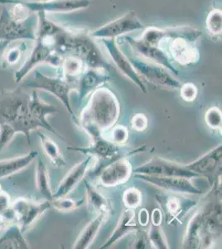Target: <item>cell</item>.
I'll use <instances>...</instances> for the list:
<instances>
[{
    "mask_svg": "<svg viewBox=\"0 0 222 249\" xmlns=\"http://www.w3.org/2000/svg\"><path fill=\"white\" fill-rule=\"evenodd\" d=\"M62 39L59 53L62 57L68 54L82 60L88 68L110 71L111 66L102 55L98 46L91 39L90 35L67 30Z\"/></svg>",
    "mask_w": 222,
    "mask_h": 249,
    "instance_id": "277c9868",
    "label": "cell"
},
{
    "mask_svg": "<svg viewBox=\"0 0 222 249\" xmlns=\"http://www.w3.org/2000/svg\"><path fill=\"white\" fill-rule=\"evenodd\" d=\"M162 210L159 209H155L153 210L152 215H151V224H156V225H161L162 220H163V213Z\"/></svg>",
    "mask_w": 222,
    "mask_h": 249,
    "instance_id": "60d3db41",
    "label": "cell"
},
{
    "mask_svg": "<svg viewBox=\"0 0 222 249\" xmlns=\"http://www.w3.org/2000/svg\"><path fill=\"white\" fill-rule=\"evenodd\" d=\"M166 40H169L168 51L172 60L178 64L190 66L199 62V51L194 41L183 37H173L163 41Z\"/></svg>",
    "mask_w": 222,
    "mask_h": 249,
    "instance_id": "d6986e66",
    "label": "cell"
},
{
    "mask_svg": "<svg viewBox=\"0 0 222 249\" xmlns=\"http://www.w3.org/2000/svg\"><path fill=\"white\" fill-rule=\"evenodd\" d=\"M85 187L86 190V198L88 204L97 213H104L109 216L112 212V207L108 198L99 192L92 184L84 179Z\"/></svg>",
    "mask_w": 222,
    "mask_h": 249,
    "instance_id": "83f0119b",
    "label": "cell"
},
{
    "mask_svg": "<svg viewBox=\"0 0 222 249\" xmlns=\"http://www.w3.org/2000/svg\"><path fill=\"white\" fill-rule=\"evenodd\" d=\"M37 136L39 137L42 150L48 158L50 159L52 165L56 168L65 167L68 163L61 153L56 142H54L50 137L46 136L45 134L41 133L39 130L37 131Z\"/></svg>",
    "mask_w": 222,
    "mask_h": 249,
    "instance_id": "f546056e",
    "label": "cell"
},
{
    "mask_svg": "<svg viewBox=\"0 0 222 249\" xmlns=\"http://www.w3.org/2000/svg\"><path fill=\"white\" fill-rule=\"evenodd\" d=\"M84 202L85 199L74 200L72 198L62 197V198H53L50 203H51V206L55 210L61 212H68L82 206V204H84Z\"/></svg>",
    "mask_w": 222,
    "mask_h": 249,
    "instance_id": "e575fe53",
    "label": "cell"
},
{
    "mask_svg": "<svg viewBox=\"0 0 222 249\" xmlns=\"http://www.w3.org/2000/svg\"><path fill=\"white\" fill-rule=\"evenodd\" d=\"M30 96L22 88L0 91V124H8L16 133L25 136L31 144L30 133L37 130L29 113Z\"/></svg>",
    "mask_w": 222,
    "mask_h": 249,
    "instance_id": "3957f363",
    "label": "cell"
},
{
    "mask_svg": "<svg viewBox=\"0 0 222 249\" xmlns=\"http://www.w3.org/2000/svg\"><path fill=\"white\" fill-rule=\"evenodd\" d=\"M26 9L33 13H70L89 8L90 0H47V1H30L17 0Z\"/></svg>",
    "mask_w": 222,
    "mask_h": 249,
    "instance_id": "9a60e30c",
    "label": "cell"
},
{
    "mask_svg": "<svg viewBox=\"0 0 222 249\" xmlns=\"http://www.w3.org/2000/svg\"><path fill=\"white\" fill-rule=\"evenodd\" d=\"M135 219V210L131 209L124 210L119 219L116 229L113 231L112 234L110 235V238H108V240L100 249H109L126 235L133 232H137L140 230V227L138 226Z\"/></svg>",
    "mask_w": 222,
    "mask_h": 249,
    "instance_id": "603a6c76",
    "label": "cell"
},
{
    "mask_svg": "<svg viewBox=\"0 0 222 249\" xmlns=\"http://www.w3.org/2000/svg\"><path fill=\"white\" fill-rule=\"evenodd\" d=\"M120 116V104L115 93L109 88H98L82 110L80 124L85 132L96 130L102 133L111 129Z\"/></svg>",
    "mask_w": 222,
    "mask_h": 249,
    "instance_id": "6da1fadb",
    "label": "cell"
},
{
    "mask_svg": "<svg viewBox=\"0 0 222 249\" xmlns=\"http://www.w3.org/2000/svg\"><path fill=\"white\" fill-rule=\"evenodd\" d=\"M30 53L17 71H14V81L19 83L37 66L47 63L53 68H61L63 57L56 53L51 36H37Z\"/></svg>",
    "mask_w": 222,
    "mask_h": 249,
    "instance_id": "5b68a950",
    "label": "cell"
},
{
    "mask_svg": "<svg viewBox=\"0 0 222 249\" xmlns=\"http://www.w3.org/2000/svg\"><path fill=\"white\" fill-rule=\"evenodd\" d=\"M149 215L148 210L145 209H142L139 211V214H138V222L142 226H146L147 224H149Z\"/></svg>",
    "mask_w": 222,
    "mask_h": 249,
    "instance_id": "b9f144b4",
    "label": "cell"
},
{
    "mask_svg": "<svg viewBox=\"0 0 222 249\" xmlns=\"http://www.w3.org/2000/svg\"><path fill=\"white\" fill-rule=\"evenodd\" d=\"M122 200L127 209L135 210L142 203V194L135 187H130L124 190L122 196Z\"/></svg>",
    "mask_w": 222,
    "mask_h": 249,
    "instance_id": "d590c367",
    "label": "cell"
},
{
    "mask_svg": "<svg viewBox=\"0 0 222 249\" xmlns=\"http://www.w3.org/2000/svg\"><path fill=\"white\" fill-rule=\"evenodd\" d=\"M155 198L165 214L167 224L171 225L177 223L182 224L181 219L197 204V200L171 194H157Z\"/></svg>",
    "mask_w": 222,
    "mask_h": 249,
    "instance_id": "ba28073f",
    "label": "cell"
},
{
    "mask_svg": "<svg viewBox=\"0 0 222 249\" xmlns=\"http://www.w3.org/2000/svg\"><path fill=\"white\" fill-rule=\"evenodd\" d=\"M222 145L211 149L208 152L189 164H183L184 167L197 176H203L213 182L222 172Z\"/></svg>",
    "mask_w": 222,
    "mask_h": 249,
    "instance_id": "4fadbf2b",
    "label": "cell"
},
{
    "mask_svg": "<svg viewBox=\"0 0 222 249\" xmlns=\"http://www.w3.org/2000/svg\"><path fill=\"white\" fill-rule=\"evenodd\" d=\"M30 1H38V0H30Z\"/></svg>",
    "mask_w": 222,
    "mask_h": 249,
    "instance_id": "ee69618b",
    "label": "cell"
},
{
    "mask_svg": "<svg viewBox=\"0 0 222 249\" xmlns=\"http://www.w3.org/2000/svg\"><path fill=\"white\" fill-rule=\"evenodd\" d=\"M102 40L116 67L122 71L124 76H126L130 81H132L138 86L141 91L144 93H146L148 91L143 82V78L137 73L128 57L120 49L118 44L116 43V38H104Z\"/></svg>",
    "mask_w": 222,
    "mask_h": 249,
    "instance_id": "ffe728a7",
    "label": "cell"
},
{
    "mask_svg": "<svg viewBox=\"0 0 222 249\" xmlns=\"http://www.w3.org/2000/svg\"><path fill=\"white\" fill-rule=\"evenodd\" d=\"M129 140V130L124 125H116L113 128L112 132L110 134V141L115 144H120L126 143Z\"/></svg>",
    "mask_w": 222,
    "mask_h": 249,
    "instance_id": "74e56055",
    "label": "cell"
},
{
    "mask_svg": "<svg viewBox=\"0 0 222 249\" xmlns=\"http://www.w3.org/2000/svg\"><path fill=\"white\" fill-rule=\"evenodd\" d=\"M84 67L85 66L82 62V60L74 56L68 55L67 57H63L61 65L63 73L62 77H65L68 82H71V80L81 76V74L85 71Z\"/></svg>",
    "mask_w": 222,
    "mask_h": 249,
    "instance_id": "4dcf8cb0",
    "label": "cell"
},
{
    "mask_svg": "<svg viewBox=\"0 0 222 249\" xmlns=\"http://www.w3.org/2000/svg\"><path fill=\"white\" fill-rule=\"evenodd\" d=\"M205 124L209 127L217 130L222 127V110L217 107L209 108L205 115Z\"/></svg>",
    "mask_w": 222,
    "mask_h": 249,
    "instance_id": "8d00e7d4",
    "label": "cell"
},
{
    "mask_svg": "<svg viewBox=\"0 0 222 249\" xmlns=\"http://www.w3.org/2000/svg\"><path fill=\"white\" fill-rule=\"evenodd\" d=\"M92 142L86 147L68 146V150L76 151L85 156H91L96 160H110L122 158V150L118 144L113 143L110 140L105 139L102 133H93L90 135Z\"/></svg>",
    "mask_w": 222,
    "mask_h": 249,
    "instance_id": "5bb4252c",
    "label": "cell"
},
{
    "mask_svg": "<svg viewBox=\"0 0 222 249\" xmlns=\"http://www.w3.org/2000/svg\"><path fill=\"white\" fill-rule=\"evenodd\" d=\"M149 124L148 117L144 114L138 113L133 116L131 120V127L133 130L138 132H142L146 130Z\"/></svg>",
    "mask_w": 222,
    "mask_h": 249,
    "instance_id": "ab89813d",
    "label": "cell"
},
{
    "mask_svg": "<svg viewBox=\"0 0 222 249\" xmlns=\"http://www.w3.org/2000/svg\"><path fill=\"white\" fill-rule=\"evenodd\" d=\"M42 1H47V0H42Z\"/></svg>",
    "mask_w": 222,
    "mask_h": 249,
    "instance_id": "f6af8a7d",
    "label": "cell"
},
{
    "mask_svg": "<svg viewBox=\"0 0 222 249\" xmlns=\"http://www.w3.org/2000/svg\"><path fill=\"white\" fill-rule=\"evenodd\" d=\"M15 213V219L23 233L29 230L38 218L51 209V203L48 200L34 202L24 198H17L11 204Z\"/></svg>",
    "mask_w": 222,
    "mask_h": 249,
    "instance_id": "9c48e42d",
    "label": "cell"
},
{
    "mask_svg": "<svg viewBox=\"0 0 222 249\" xmlns=\"http://www.w3.org/2000/svg\"><path fill=\"white\" fill-rule=\"evenodd\" d=\"M110 80L107 71L92 68L85 69L79 78V100L82 101L91 91H95Z\"/></svg>",
    "mask_w": 222,
    "mask_h": 249,
    "instance_id": "7402d4cb",
    "label": "cell"
},
{
    "mask_svg": "<svg viewBox=\"0 0 222 249\" xmlns=\"http://www.w3.org/2000/svg\"><path fill=\"white\" fill-rule=\"evenodd\" d=\"M57 112H59V110L56 109L55 106L48 104L40 97L38 90L33 91L29 100V113L32 120L34 121L35 124H37L38 129L40 128L45 129L54 135H56L60 139L66 142L64 138L59 135V133H57V131L54 129L53 126H51V124L47 119L48 116Z\"/></svg>",
    "mask_w": 222,
    "mask_h": 249,
    "instance_id": "ac0fdd59",
    "label": "cell"
},
{
    "mask_svg": "<svg viewBox=\"0 0 222 249\" xmlns=\"http://www.w3.org/2000/svg\"><path fill=\"white\" fill-rule=\"evenodd\" d=\"M25 42L27 41H20V43L15 46H10L12 43L9 44V48L6 49L3 57L4 62L8 65H16L17 62H19L22 55L26 50L27 45H26Z\"/></svg>",
    "mask_w": 222,
    "mask_h": 249,
    "instance_id": "d6a6232c",
    "label": "cell"
},
{
    "mask_svg": "<svg viewBox=\"0 0 222 249\" xmlns=\"http://www.w3.org/2000/svg\"><path fill=\"white\" fill-rule=\"evenodd\" d=\"M10 42L9 41H3V40H0V60L2 59L3 57V54L5 53L6 49L9 48Z\"/></svg>",
    "mask_w": 222,
    "mask_h": 249,
    "instance_id": "7bdbcfd3",
    "label": "cell"
},
{
    "mask_svg": "<svg viewBox=\"0 0 222 249\" xmlns=\"http://www.w3.org/2000/svg\"><path fill=\"white\" fill-rule=\"evenodd\" d=\"M23 85L33 90H42L52 94L60 102H62L70 116L75 121H77L70 102V92L73 90L74 87L71 82H68L65 77H49L35 70L33 78L23 82Z\"/></svg>",
    "mask_w": 222,
    "mask_h": 249,
    "instance_id": "8992f818",
    "label": "cell"
},
{
    "mask_svg": "<svg viewBox=\"0 0 222 249\" xmlns=\"http://www.w3.org/2000/svg\"><path fill=\"white\" fill-rule=\"evenodd\" d=\"M124 39L129 43L134 53H136L138 57H142L145 60H149L155 64L162 66L166 69H169L175 75H178L179 71L174 68L171 62V58L169 57L166 51L158 46L151 45L145 43L139 38H134L132 37H124Z\"/></svg>",
    "mask_w": 222,
    "mask_h": 249,
    "instance_id": "e0dca14e",
    "label": "cell"
},
{
    "mask_svg": "<svg viewBox=\"0 0 222 249\" xmlns=\"http://www.w3.org/2000/svg\"><path fill=\"white\" fill-rule=\"evenodd\" d=\"M147 237L149 240V245L153 249H170L168 239L164 234L160 225L150 224L149 230L147 232Z\"/></svg>",
    "mask_w": 222,
    "mask_h": 249,
    "instance_id": "1f68e13d",
    "label": "cell"
},
{
    "mask_svg": "<svg viewBox=\"0 0 222 249\" xmlns=\"http://www.w3.org/2000/svg\"><path fill=\"white\" fill-rule=\"evenodd\" d=\"M36 186L40 195L45 200L51 201L53 199V191L51 190L49 178V171L45 163L38 159L36 164Z\"/></svg>",
    "mask_w": 222,
    "mask_h": 249,
    "instance_id": "f1b7e54d",
    "label": "cell"
},
{
    "mask_svg": "<svg viewBox=\"0 0 222 249\" xmlns=\"http://www.w3.org/2000/svg\"><path fill=\"white\" fill-rule=\"evenodd\" d=\"M38 156L37 150H31L23 156L0 160V178H7L24 170Z\"/></svg>",
    "mask_w": 222,
    "mask_h": 249,
    "instance_id": "cb8c5ba5",
    "label": "cell"
},
{
    "mask_svg": "<svg viewBox=\"0 0 222 249\" xmlns=\"http://www.w3.org/2000/svg\"><path fill=\"white\" fill-rule=\"evenodd\" d=\"M133 68L142 78L146 79L153 84L169 89H179L180 82L171 77L166 71V68L155 63L147 62L140 58L127 57Z\"/></svg>",
    "mask_w": 222,
    "mask_h": 249,
    "instance_id": "52a82bcc",
    "label": "cell"
},
{
    "mask_svg": "<svg viewBox=\"0 0 222 249\" xmlns=\"http://www.w3.org/2000/svg\"><path fill=\"white\" fill-rule=\"evenodd\" d=\"M180 96L185 102H194L197 98V94H198V89L197 86L191 83V82H188L181 86L180 88Z\"/></svg>",
    "mask_w": 222,
    "mask_h": 249,
    "instance_id": "f35d334b",
    "label": "cell"
},
{
    "mask_svg": "<svg viewBox=\"0 0 222 249\" xmlns=\"http://www.w3.org/2000/svg\"><path fill=\"white\" fill-rule=\"evenodd\" d=\"M5 5L0 11V40L34 41L37 36V15L17 0H0Z\"/></svg>",
    "mask_w": 222,
    "mask_h": 249,
    "instance_id": "7a4b0ae2",
    "label": "cell"
},
{
    "mask_svg": "<svg viewBox=\"0 0 222 249\" xmlns=\"http://www.w3.org/2000/svg\"><path fill=\"white\" fill-rule=\"evenodd\" d=\"M135 174L147 176H172L192 178L199 177L197 174L186 169L183 164L170 161L169 160L158 156L154 157L150 160L133 170Z\"/></svg>",
    "mask_w": 222,
    "mask_h": 249,
    "instance_id": "30bf717a",
    "label": "cell"
},
{
    "mask_svg": "<svg viewBox=\"0 0 222 249\" xmlns=\"http://www.w3.org/2000/svg\"><path fill=\"white\" fill-rule=\"evenodd\" d=\"M30 246L26 241L19 225L13 224L0 237V249H29Z\"/></svg>",
    "mask_w": 222,
    "mask_h": 249,
    "instance_id": "4316f807",
    "label": "cell"
},
{
    "mask_svg": "<svg viewBox=\"0 0 222 249\" xmlns=\"http://www.w3.org/2000/svg\"><path fill=\"white\" fill-rule=\"evenodd\" d=\"M135 177L168 192L195 196H200L203 194L202 190L192 184L191 178L172 176H147L140 174H135Z\"/></svg>",
    "mask_w": 222,
    "mask_h": 249,
    "instance_id": "7c38bea8",
    "label": "cell"
},
{
    "mask_svg": "<svg viewBox=\"0 0 222 249\" xmlns=\"http://www.w3.org/2000/svg\"><path fill=\"white\" fill-rule=\"evenodd\" d=\"M143 29V24L138 20L136 13L133 10L127 12L117 19L100 27L95 31L91 32L90 36L94 38H116L124 34Z\"/></svg>",
    "mask_w": 222,
    "mask_h": 249,
    "instance_id": "8fae6325",
    "label": "cell"
},
{
    "mask_svg": "<svg viewBox=\"0 0 222 249\" xmlns=\"http://www.w3.org/2000/svg\"><path fill=\"white\" fill-rule=\"evenodd\" d=\"M202 219L201 211L195 213L191 217L183 238V249H201Z\"/></svg>",
    "mask_w": 222,
    "mask_h": 249,
    "instance_id": "484cf974",
    "label": "cell"
},
{
    "mask_svg": "<svg viewBox=\"0 0 222 249\" xmlns=\"http://www.w3.org/2000/svg\"><path fill=\"white\" fill-rule=\"evenodd\" d=\"M222 10L214 9L209 13L206 17V28L209 33L214 36L222 35Z\"/></svg>",
    "mask_w": 222,
    "mask_h": 249,
    "instance_id": "836d02e7",
    "label": "cell"
},
{
    "mask_svg": "<svg viewBox=\"0 0 222 249\" xmlns=\"http://www.w3.org/2000/svg\"><path fill=\"white\" fill-rule=\"evenodd\" d=\"M108 215L104 213H97L95 218L91 219L90 223L87 224L82 230L76 243L74 244L72 249H86L90 248L94 240L96 239L102 225L104 223Z\"/></svg>",
    "mask_w": 222,
    "mask_h": 249,
    "instance_id": "d4e9b609",
    "label": "cell"
},
{
    "mask_svg": "<svg viewBox=\"0 0 222 249\" xmlns=\"http://www.w3.org/2000/svg\"><path fill=\"white\" fill-rule=\"evenodd\" d=\"M132 164L124 157L110 162L100 169L99 181L102 186L116 187L126 183L133 174Z\"/></svg>",
    "mask_w": 222,
    "mask_h": 249,
    "instance_id": "2e32d148",
    "label": "cell"
},
{
    "mask_svg": "<svg viewBox=\"0 0 222 249\" xmlns=\"http://www.w3.org/2000/svg\"><path fill=\"white\" fill-rule=\"evenodd\" d=\"M94 160L96 159L93 156H87V158L83 161L80 162L71 168L65 177L62 178V181L60 182L56 192L53 193V198L67 197L71 191H73L84 179L88 170L94 164Z\"/></svg>",
    "mask_w": 222,
    "mask_h": 249,
    "instance_id": "44dd1931",
    "label": "cell"
}]
</instances>
